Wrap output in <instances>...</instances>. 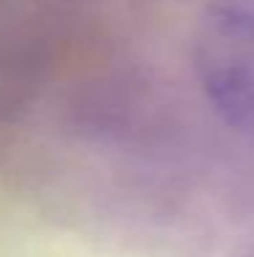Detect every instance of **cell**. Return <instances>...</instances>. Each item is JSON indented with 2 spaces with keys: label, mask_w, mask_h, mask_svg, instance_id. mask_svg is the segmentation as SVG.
Masks as SVG:
<instances>
[{
  "label": "cell",
  "mask_w": 254,
  "mask_h": 257,
  "mask_svg": "<svg viewBox=\"0 0 254 257\" xmlns=\"http://www.w3.org/2000/svg\"><path fill=\"white\" fill-rule=\"evenodd\" d=\"M191 60L219 118L254 140V0H210L197 22Z\"/></svg>",
  "instance_id": "cell-1"
}]
</instances>
